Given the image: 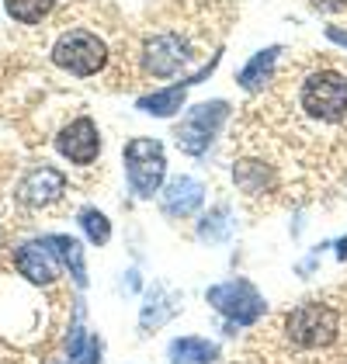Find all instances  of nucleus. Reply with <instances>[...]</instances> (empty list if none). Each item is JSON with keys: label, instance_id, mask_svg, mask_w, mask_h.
Returning <instances> with one entry per match:
<instances>
[{"label": "nucleus", "instance_id": "1", "mask_svg": "<svg viewBox=\"0 0 347 364\" xmlns=\"http://www.w3.org/2000/svg\"><path fill=\"white\" fill-rule=\"evenodd\" d=\"M53 63L63 66L66 73H73V77H94L97 70H105L108 49H105V42H101L94 31L70 28L56 38V46H53Z\"/></svg>", "mask_w": 347, "mask_h": 364}, {"label": "nucleus", "instance_id": "2", "mask_svg": "<svg viewBox=\"0 0 347 364\" xmlns=\"http://www.w3.org/2000/svg\"><path fill=\"white\" fill-rule=\"evenodd\" d=\"M125 173H129V184L136 195L153 198L164 184V173H167L164 146L156 139H132L125 146Z\"/></svg>", "mask_w": 347, "mask_h": 364}, {"label": "nucleus", "instance_id": "3", "mask_svg": "<svg viewBox=\"0 0 347 364\" xmlns=\"http://www.w3.org/2000/svg\"><path fill=\"white\" fill-rule=\"evenodd\" d=\"M302 108L319 122L347 118V77L333 70H319L302 84Z\"/></svg>", "mask_w": 347, "mask_h": 364}, {"label": "nucleus", "instance_id": "4", "mask_svg": "<svg viewBox=\"0 0 347 364\" xmlns=\"http://www.w3.org/2000/svg\"><path fill=\"white\" fill-rule=\"evenodd\" d=\"M337 326H341L337 312H333L330 306H319V302L299 306L289 316V323H285V330H289V336H292V343H299V347H309V350H313V347H326V343H333Z\"/></svg>", "mask_w": 347, "mask_h": 364}, {"label": "nucleus", "instance_id": "5", "mask_svg": "<svg viewBox=\"0 0 347 364\" xmlns=\"http://www.w3.org/2000/svg\"><path fill=\"white\" fill-rule=\"evenodd\" d=\"M208 306H215L226 319L240 323V326H250V323H257L260 316H264V299H260V291L243 278L208 288Z\"/></svg>", "mask_w": 347, "mask_h": 364}, {"label": "nucleus", "instance_id": "6", "mask_svg": "<svg viewBox=\"0 0 347 364\" xmlns=\"http://www.w3.org/2000/svg\"><path fill=\"white\" fill-rule=\"evenodd\" d=\"M226 114H230V105H226V101L198 105V108H191L188 118L174 129V139H177V146H181L184 153L198 156V153L208 149V142L215 139V132H219V125L226 122Z\"/></svg>", "mask_w": 347, "mask_h": 364}, {"label": "nucleus", "instance_id": "7", "mask_svg": "<svg viewBox=\"0 0 347 364\" xmlns=\"http://www.w3.org/2000/svg\"><path fill=\"white\" fill-rule=\"evenodd\" d=\"M14 267L31 284H53L59 278V271H63V257H59L53 236L49 240H31L25 247H18L14 250Z\"/></svg>", "mask_w": 347, "mask_h": 364}, {"label": "nucleus", "instance_id": "8", "mask_svg": "<svg viewBox=\"0 0 347 364\" xmlns=\"http://www.w3.org/2000/svg\"><path fill=\"white\" fill-rule=\"evenodd\" d=\"M56 149L70 160V164H80V167L94 164V160H97V153H101L97 125H94L90 118H77V122H70V125L59 132Z\"/></svg>", "mask_w": 347, "mask_h": 364}, {"label": "nucleus", "instance_id": "9", "mask_svg": "<svg viewBox=\"0 0 347 364\" xmlns=\"http://www.w3.org/2000/svg\"><path fill=\"white\" fill-rule=\"evenodd\" d=\"M188 63V46L177 35H153L143 49V66L153 77H174Z\"/></svg>", "mask_w": 347, "mask_h": 364}, {"label": "nucleus", "instance_id": "10", "mask_svg": "<svg viewBox=\"0 0 347 364\" xmlns=\"http://www.w3.org/2000/svg\"><path fill=\"white\" fill-rule=\"evenodd\" d=\"M63 191H66V173H63V170H56V167H35L28 177L18 184V201L42 208V205H53Z\"/></svg>", "mask_w": 347, "mask_h": 364}, {"label": "nucleus", "instance_id": "11", "mask_svg": "<svg viewBox=\"0 0 347 364\" xmlns=\"http://www.w3.org/2000/svg\"><path fill=\"white\" fill-rule=\"evenodd\" d=\"M202 198H205V188L195 177H177L164 191V212L174 215V219H184V215H191L202 205Z\"/></svg>", "mask_w": 347, "mask_h": 364}, {"label": "nucleus", "instance_id": "12", "mask_svg": "<svg viewBox=\"0 0 347 364\" xmlns=\"http://www.w3.org/2000/svg\"><path fill=\"white\" fill-rule=\"evenodd\" d=\"M191 84H177V87H167V90H153V94H146L136 101V108L146 114H156V118H171V114L181 112V105H184V90Z\"/></svg>", "mask_w": 347, "mask_h": 364}, {"label": "nucleus", "instance_id": "13", "mask_svg": "<svg viewBox=\"0 0 347 364\" xmlns=\"http://www.w3.org/2000/svg\"><path fill=\"white\" fill-rule=\"evenodd\" d=\"M167 354H171L174 364H208L219 358V347L202 340V336H184V340H174Z\"/></svg>", "mask_w": 347, "mask_h": 364}, {"label": "nucleus", "instance_id": "14", "mask_svg": "<svg viewBox=\"0 0 347 364\" xmlns=\"http://www.w3.org/2000/svg\"><path fill=\"white\" fill-rule=\"evenodd\" d=\"M278 46H271V49H264V53H257V56L250 59L243 70H240V84L247 87V90H257V87H264L267 80H271V70H274V59H278Z\"/></svg>", "mask_w": 347, "mask_h": 364}, {"label": "nucleus", "instance_id": "15", "mask_svg": "<svg viewBox=\"0 0 347 364\" xmlns=\"http://www.w3.org/2000/svg\"><path fill=\"white\" fill-rule=\"evenodd\" d=\"M7 14L21 25H38L49 11H53V0H4Z\"/></svg>", "mask_w": 347, "mask_h": 364}, {"label": "nucleus", "instance_id": "16", "mask_svg": "<svg viewBox=\"0 0 347 364\" xmlns=\"http://www.w3.org/2000/svg\"><path fill=\"white\" fill-rule=\"evenodd\" d=\"M53 243H56L63 264H70V267H73V281L84 288L87 271H84V247H80V240H73V236H53Z\"/></svg>", "mask_w": 347, "mask_h": 364}, {"label": "nucleus", "instance_id": "17", "mask_svg": "<svg viewBox=\"0 0 347 364\" xmlns=\"http://www.w3.org/2000/svg\"><path fill=\"white\" fill-rule=\"evenodd\" d=\"M70 358L77 364H101V340L77 326L73 336H70Z\"/></svg>", "mask_w": 347, "mask_h": 364}, {"label": "nucleus", "instance_id": "18", "mask_svg": "<svg viewBox=\"0 0 347 364\" xmlns=\"http://www.w3.org/2000/svg\"><path fill=\"white\" fill-rule=\"evenodd\" d=\"M80 225H84L87 240L97 243V247H105V243L112 240V223H108V215L97 212V208H84V212H80Z\"/></svg>", "mask_w": 347, "mask_h": 364}, {"label": "nucleus", "instance_id": "19", "mask_svg": "<svg viewBox=\"0 0 347 364\" xmlns=\"http://www.w3.org/2000/svg\"><path fill=\"white\" fill-rule=\"evenodd\" d=\"M233 177H236V184L247 191V195H264V184H267V173L260 164H240V167L233 170Z\"/></svg>", "mask_w": 347, "mask_h": 364}, {"label": "nucleus", "instance_id": "20", "mask_svg": "<svg viewBox=\"0 0 347 364\" xmlns=\"http://www.w3.org/2000/svg\"><path fill=\"white\" fill-rule=\"evenodd\" d=\"M226 215H230L226 208H215L212 219H205V225L198 232H202L205 240H223V236H226Z\"/></svg>", "mask_w": 347, "mask_h": 364}, {"label": "nucleus", "instance_id": "21", "mask_svg": "<svg viewBox=\"0 0 347 364\" xmlns=\"http://www.w3.org/2000/svg\"><path fill=\"white\" fill-rule=\"evenodd\" d=\"M316 7L319 11H344L347 0H316Z\"/></svg>", "mask_w": 347, "mask_h": 364}, {"label": "nucleus", "instance_id": "22", "mask_svg": "<svg viewBox=\"0 0 347 364\" xmlns=\"http://www.w3.org/2000/svg\"><path fill=\"white\" fill-rule=\"evenodd\" d=\"M326 35H330V42H337V46H347V31H341V28H326Z\"/></svg>", "mask_w": 347, "mask_h": 364}]
</instances>
